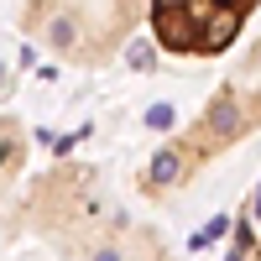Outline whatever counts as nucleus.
Wrapping results in <instances>:
<instances>
[{"mask_svg": "<svg viewBox=\"0 0 261 261\" xmlns=\"http://www.w3.org/2000/svg\"><path fill=\"white\" fill-rule=\"evenodd\" d=\"M27 214L47 241L73 261H141L136 251L151 246V235L115 209L89 167H58L37 178L27 193Z\"/></svg>", "mask_w": 261, "mask_h": 261, "instance_id": "obj_1", "label": "nucleus"}, {"mask_svg": "<svg viewBox=\"0 0 261 261\" xmlns=\"http://www.w3.org/2000/svg\"><path fill=\"white\" fill-rule=\"evenodd\" d=\"M256 0H146L151 37L167 58H220L241 42Z\"/></svg>", "mask_w": 261, "mask_h": 261, "instance_id": "obj_3", "label": "nucleus"}, {"mask_svg": "<svg viewBox=\"0 0 261 261\" xmlns=\"http://www.w3.org/2000/svg\"><path fill=\"white\" fill-rule=\"evenodd\" d=\"M251 130H261V37L225 73V84L209 94L204 110L167 146H157V157L146 162V199H162L167 188L193 183V172H199L209 157H225V151L241 146Z\"/></svg>", "mask_w": 261, "mask_h": 261, "instance_id": "obj_2", "label": "nucleus"}]
</instances>
